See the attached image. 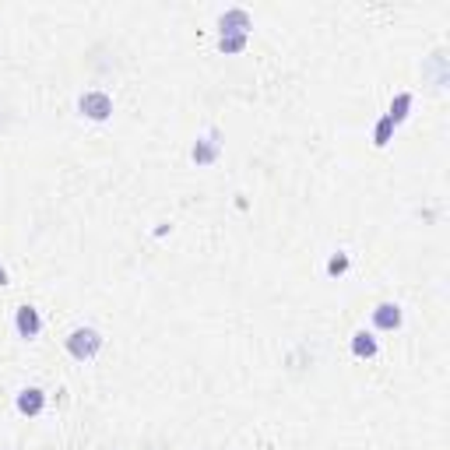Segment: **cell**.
I'll list each match as a JSON object with an SVG mask.
<instances>
[{
	"instance_id": "cell-11",
	"label": "cell",
	"mask_w": 450,
	"mask_h": 450,
	"mask_svg": "<svg viewBox=\"0 0 450 450\" xmlns=\"http://www.w3.org/2000/svg\"><path fill=\"white\" fill-rule=\"evenodd\" d=\"M390 130H394V123L383 116V120L376 123V134H373V141H376V145H387V141H390Z\"/></svg>"
},
{
	"instance_id": "cell-2",
	"label": "cell",
	"mask_w": 450,
	"mask_h": 450,
	"mask_svg": "<svg viewBox=\"0 0 450 450\" xmlns=\"http://www.w3.org/2000/svg\"><path fill=\"white\" fill-rule=\"evenodd\" d=\"M78 109H81L89 120H106V116L113 113V99H109L106 91H85L81 102H78Z\"/></svg>"
},
{
	"instance_id": "cell-4",
	"label": "cell",
	"mask_w": 450,
	"mask_h": 450,
	"mask_svg": "<svg viewBox=\"0 0 450 450\" xmlns=\"http://www.w3.org/2000/svg\"><path fill=\"white\" fill-rule=\"evenodd\" d=\"M218 148H222L218 134H208V137H201V141L193 145V162H197V166H208V162H215V159H218Z\"/></svg>"
},
{
	"instance_id": "cell-12",
	"label": "cell",
	"mask_w": 450,
	"mask_h": 450,
	"mask_svg": "<svg viewBox=\"0 0 450 450\" xmlns=\"http://www.w3.org/2000/svg\"><path fill=\"white\" fill-rule=\"evenodd\" d=\"M349 271V257L345 254H334L331 261H327V274H345Z\"/></svg>"
},
{
	"instance_id": "cell-3",
	"label": "cell",
	"mask_w": 450,
	"mask_h": 450,
	"mask_svg": "<svg viewBox=\"0 0 450 450\" xmlns=\"http://www.w3.org/2000/svg\"><path fill=\"white\" fill-rule=\"evenodd\" d=\"M14 327H18V334H21V338H35V334H39V327H43L39 310H32V306H18Z\"/></svg>"
},
{
	"instance_id": "cell-10",
	"label": "cell",
	"mask_w": 450,
	"mask_h": 450,
	"mask_svg": "<svg viewBox=\"0 0 450 450\" xmlns=\"http://www.w3.org/2000/svg\"><path fill=\"white\" fill-rule=\"evenodd\" d=\"M247 46V32H225V35H218V50L222 53H240Z\"/></svg>"
},
{
	"instance_id": "cell-13",
	"label": "cell",
	"mask_w": 450,
	"mask_h": 450,
	"mask_svg": "<svg viewBox=\"0 0 450 450\" xmlns=\"http://www.w3.org/2000/svg\"><path fill=\"white\" fill-rule=\"evenodd\" d=\"M0 285H7V271L0 268Z\"/></svg>"
},
{
	"instance_id": "cell-8",
	"label": "cell",
	"mask_w": 450,
	"mask_h": 450,
	"mask_svg": "<svg viewBox=\"0 0 450 450\" xmlns=\"http://www.w3.org/2000/svg\"><path fill=\"white\" fill-rule=\"evenodd\" d=\"M352 352H356L359 359H369V356H376V338H373V334H366V331L352 334Z\"/></svg>"
},
{
	"instance_id": "cell-6",
	"label": "cell",
	"mask_w": 450,
	"mask_h": 450,
	"mask_svg": "<svg viewBox=\"0 0 450 450\" xmlns=\"http://www.w3.org/2000/svg\"><path fill=\"white\" fill-rule=\"evenodd\" d=\"M43 405H46V394H43L39 387H25V390L18 394V412H21V415H39Z\"/></svg>"
},
{
	"instance_id": "cell-5",
	"label": "cell",
	"mask_w": 450,
	"mask_h": 450,
	"mask_svg": "<svg viewBox=\"0 0 450 450\" xmlns=\"http://www.w3.org/2000/svg\"><path fill=\"white\" fill-rule=\"evenodd\" d=\"M373 324H376L380 331H394V327H401V310H398L394 303H380V306L373 310Z\"/></svg>"
},
{
	"instance_id": "cell-1",
	"label": "cell",
	"mask_w": 450,
	"mask_h": 450,
	"mask_svg": "<svg viewBox=\"0 0 450 450\" xmlns=\"http://www.w3.org/2000/svg\"><path fill=\"white\" fill-rule=\"evenodd\" d=\"M67 349H71L74 359H91V356L102 349V338H99V331H91V327H78V331H71Z\"/></svg>"
},
{
	"instance_id": "cell-9",
	"label": "cell",
	"mask_w": 450,
	"mask_h": 450,
	"mask_svg": "<svg viewBox=\"0 0 450 450\" xmlns=\"http://www.w3.org/2000/svg\"><path fill=\"white\" fill-rule=\"evenodd\" d=\"M408 109H412V95H408V91H401V95H398V99L390 102V113H387V120H390V123L398 127V123H401V120L408 116Z\"/></svg>"
},
{
	"instance_id": "cell-7",
	"label": "cell",
	"mask_w": 450,
	"mask_h": 450,
	"mask_svg": "<svg viewBox=\"0 0 450 450\" xmlns=\"http://www.w3.org/2000/svg\"><path fill=\"white\" fill-rule=\"evenodd\" d=\"M218 28H222V35H225V32H247V28H250V14H247L243 7H232V11H225V14L218 18Z\"/></svg>"
}]
</instances>
